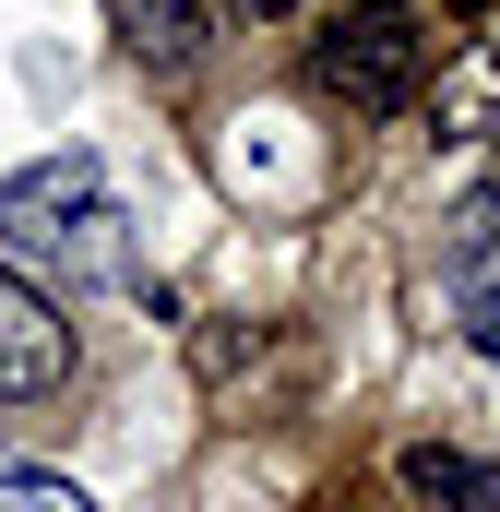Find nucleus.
Masks as SVG:
<instances>
[{
    "mask_svg": "<svg viewBox=\"0 0 500 512\" xmlns=\"http://www.w3.org/2000/svg\"><path fill=\"white\" fill-rule=\"evenodd\" d=\"M0 512H96V501L60 489V477H0Z\"/></svg>",
    "mask_w": 500,
    "mask_h": 512,
    "instance_id": "7",
    "label": "nucleus"
},
{
    "mask_svg": "<svg viewBox=\"0 0 500 512\" xmlns=\"http://www.w3.org/2000/svg\"><path fill=\"white\" fill-rule=\"evenodd\" d=\"M0 227L12 239H84L96 251V227H108V179H96V155H48V167H24V179H0Z\"/></svg>",
    "mask_w": 500,
    "mask_h": 512,
    "instance_id": "2",
    "label": "nucleus"
},
{
    "mask_svg": "<svg viewBox=\"0 0 500 512\" xmlns=\"http://www.w3.org/2000/svg\"><path fill=\"white\" fill-rule=\"evenodd\" d=\"M108 12H120V36L143 48V60H191L203 24H215V0H108Z\"/></svg>",
    "mask_w": 500,
    "mask_h": 512,
    "instance_id": "5",
    "label": "nucleus"
},
{
    "mask_svg": "<svg viewBox=\"0 0 500 512\" xmlns=\"http://www.w3.org/2000/svg\"><path fill=\"white\" fill-rule=\"evenodd\" d=\"M60 382H72V322H60L48 286H24L0 262V405H36V393H60Z\"/></svg>",
    "mask_w": 500,
    "mask_h": 512,
    "instance_id": "3",
    "label": "nucleus"
},
{
    "mask_svg": "<svg viewBox=\"0 0 500 512\" xmlns=\"http://www.w3.org/2000/svg\"><path fill=\"white\" fill-rule=\"evenodd\" d=\"M310 84L358 120H405L429 96V12L417 0H358L346 24L310 36Z\"/></svg>",
    "mask_w": 500,
    "mask_h": 512,
    "instance_id": "1",
    "label": "nucleus"
},
{
    "mask_svg": "<svg viewBox=\"0 0 500 512\" xmlns=\"http://www.w3.org/2000/svg\"><path fill=\"white\" fill-rule=\"evenodd\" d=\"M405 489H417V501H453V512H500V465L417 441V453H405Z\"/></svg>",
    "mask_w": 500,
    "mask_h": 512,
    "instance_id": "4",
    "label": "nucleus"
},
{
    "mask_svg": "<svg viewBox=\"0 0 500 512\" xmlns=\"http://www.w3.org/2000/svg\"><path fill=\"white\" fill-rule=\"evenodd\" d=\"M453 12H465V24H477V12H500V0H453Z\"/></svg>",
    "mask_w": 500,
    "mask_h": 512,
    "instance_id": "8",
    "label": "nucleus"
},
{
    "mask_svg": "<svg viewBox=\"0 0 500 512\" xmlns=\"http://www.w3.org/2000/svg\"><path fill=\"white\" fill-rule=\"evenodd\" d=\"M262 12H274V0H262Z\"/></svg>",
    "mask_w": 500,
    "mask_h": 512,
    "instance_id": "9",
    "label": "nucleus"
},
{
    "mask_svg": "<svg viewBox=\"0 0 500 512\" xmlns=\"http://www.w3.org/2000/svg\"><path fill=\"white\" fill-rule=\"evenodd\" d=\"M453 120H465V131H500V48L465 72V84H453Z\"/></svg>",
    "mask_w": 500,
    "mask_h": 512,
    "instance_id": "6",
    "label": "nucleus"
}]
</instances>
